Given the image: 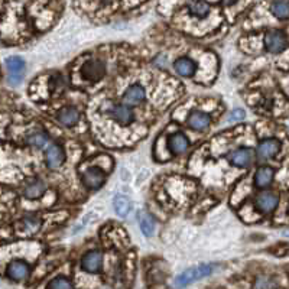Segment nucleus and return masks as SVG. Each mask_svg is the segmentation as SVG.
Returning <instances> with one entry per match:
<instances>
[{
	"mask_svg": "<svg viewBox=\"0 0 289 289\" xmlns=\"http://www.w3.org/2000/svg\"><path fill=\"white\" fill-rule=\"evenodd\" d=\"M26 143L33 148H44L48 143V134L42 130H33L26 136Z\"/></svg>",
	"mask_w": 289,
	"mask_h": 289,
	"instance_id": "412c9836",
	"label": "nucleus"
},
{
	"mask_svg": "<svg viewBox=\"0 0 289 289\" xmlns=\"http://www.w3.org/2000/svg\"><path fill=\"white\" fill-rule=\"evenodd\" d=\"M210 10H211L210 4H208L207 1H204V0H195V1H193V3L190 4V13H191L193 16L198 18V19L207 18L208 13H210Z\"/></svg>",
	"mask_w": 289,
	"mask_h": 289,
	"instance_id": "aec40b11",
	"label": "nucleus"
},
{
	"mask_svg": "<svg viewBox=\"0 0 289 289\" xmlns=\"http://www.w3.org/2000/svg\"><path fill=\"white\" fill-rule=\"evenodd\" d=\"M146 97V93L142 86H130L123 94V103L126 106H137Z\"/></svg>",
	"mask_w": 289,
	"mask_h": 289,
	"instance_id": "ddd939ff",
	"label": "nucleus"
},
{
	"mask_svg": "<svg viewBox=\"0 0 289 289\" xmlns=\"http://www.w3.org/2000/svg\"><path fill=\"white\" fill-rule=\"evenodd\" d=\"M48 289H72L71 282L64 276H58L55 279H52L48 285Z\"/></svg>",
	"mask_w": 289,
	"mask_h": 289,
	"instance_id": "a878e982",
	"label": "nucleus"
},
{
	"mask_svg": "<svg viewBox=\"0 0 289 289\" xmlns=\"http://www.w3.org/2000/svg\"><path fill=\"white\" fill-rule=\"evenodd\" d=\"M101 265H103V255L98 250L87 252L83 256V259H81V267L86 272H89V273H97V272H100Z\"/></svg>",
	"mask_w": 289,
	"mask_h": 289,
	"instance_id": "39448f33",
	"label": "nucleus"
},
{
	"mask_svg": "<svg viewBox=\"0 0 289 289\" xmlns=\"http://www.w3.org/2000/svg\"><path fill=\"white\" fill-rule=\"evenodd\" d=\"M265 46L269 52L272 54H278L282 52L287 46V38L284 35V32L281 31H269L265 36Z\"/></svg>",
	"mask_w": 289,
	"mask_h": 289,
	"instance_id": "20e7f679",
	"label": "nucleus"
},
{
	"mask_svg": "<svg viewBox=\"0 0 289 289\" xmlns=\"http://www.w3.org/2000/svg\"><path fill=\"white\" fill-rule=\"evenodd\" d=\"M81 77H84L89 81H97L100 78L104 77L106 74V64L104 61L98 60V58H93L87 61L83 67H81Z\"/></svg>",
	"mask_w": 289,
	"mask_h": 289,
	"instance_id": "f03ea898",
	"label": "nucleus"
},
{
	"mask_svg": "<svg viewBox=\"0 0 289 289\" xmlns=\"http://www.w3.org/2000/svg\"><path fill=\"white\" fill-rule=\"evenodd\" d=\"M174 68H175L177 74L181 77H193L197 71V64L191 58L182 57L174 63Z\"/></svg>",
	"mask_w": 289,
	"mask_h": 289,
	"instance_id": "2eb2a0df",
	"label": "nucleus"
},
{
	"mask_svg": "<svg viewBox=\"0 0 289 289\" xmlns=\"http://www.w3.org/2000/svg\"><path fill=\"white\" fill-rule=\"evenodd\" d=\"M31 273V266L23 260H12L6 267V276L15 282H22Z\"/></svg>",
	"mask_w": 289,
	"mask_h": 289,
	"instance_id": "7ed1b4c3",
	"label": "nucleus"
},
{
	"mask_svg": "<svg viewBox=\"0 0 289 289\" xmlns=\"http://www.w3.org/2000/svg\"><path fill=\"white\" fill-rule=\"evenodd\" d=\"M275 281L269 276H259L255 282V289H273Z\"/></svg>",
	"mask_w": 289,
	"mask_h": 289,
	"instance_id": "bb28decb",
	"label": "nucleus"
},
{
	"mask_svg": "<svg viewBox=\"0 0 289 289\" xmlns=\"http://www.w3.org/2000/svg\"><path fill=\"white\" fill-rule=\"evenodd\" d=\"M245 117V111L243 110H234L230 116V120H242Z\"/></svg>",
	"mask_w": 289,
	"mask_h": 289,
	"instance_id": "c85d7f7f",
	"label": "nucleus"
},
{
	"mask_svg": "<svg viewBox=\"0 0 289 289\" xmlns=\"http://www.w3.org/2000/svg\"><path fill=\"white\" fill-rule=\"evenodd\" d=\"M272 13L279 19H287L289 18V3L284 1V0L275 1L272 4Z\"/></svg>",
	"mask_w": 289,
	"mask_h": 289,
	"instance_id": "393cba45",
	"label": "nucleus"
},
{
	"mask_svg": "<svg viewBox=\"0 0 289 289\" xmlns=\"http://www.w3.org/2000/svg\"><path fill=\"white\" fill-rule=\"evenodd\" d=\"M272 179H273V169L269 166L259 168L255 175V182L259 188H266L267 185H270Z\"/></svg>",
	"mask_w": 289,
	"mask_h": 289,
	"instance_id": "6ab92c4d",
	"label": "nucleus"
},
{
	"mask_svg": "<svg viewBox=\"0 0 289 289\" xmlns=\"http://www.w3.org/2000/svg\"><path fill=\"white\" fill-rule=\"evenodd\" d=\"M137 220H139L140 228H142V231H143L145 236H152L154 234V231H155V222H154V219L148 213L140 211L139 216H137Z\"/></svg>",
	"mask_w": 289,
	"mask_h": 289,
	"instance_id": "4be33fe9",
	"label": "nucleus"
},
{
	"mask_svg": "<svg viewBox=\"0 0 289 289\" xmlns=\"http://www.w3.org/2000/svg\"><path fill=\"white\" fill-rule=\"evenodd\" d=\"M168 146H169V151L174 154V155H181L184 154L188 148H190V140L188 137L184 133H177L171 134L169 139H168Z\"/></svg>",
	"mask_w": 289,
	"mask_h": 289,
	"instance_id": "f8f14e48",
	"label": "nucleus"
},
{
	"mask_svg": "<svg viewBox=\"0 0 289 289\" xmlns=\"http://www.w3.org/2000/svg\"><path fill=\"white\" fill-rule=\"evenodd\" d=\"M6 67H7L10 74L22 75L23 69H25V61L19 57H10V58L6 60Z\"/></svg>",
	"mask_w": 289,
	"mask_h": 289,
	"instance_id": "b1692460",
	"label": "nucleus"
},
{
	"mask_svg": "<svg viewBox=\"0 0 289 289\" xmlns=\"http://www.w3.org/2000/svg\"><path fill=\"white\" fill-rule=\"evenodd\" d=\"M21 81H22V75H15V74H10L9 75V83L12 86H18Z\"/></svg>",
	"mask_w": 289,
	"mask_h": 289,
	"instance_id": "cd10ccee",
	"label": "nucleus"
},
{
	"mask_svg": "<svg viewBox=\"0 0 289 289\" xmlns=\"http://www.w3.org/2000/svg\"><path fill=\"white\" fill-rule=\"evenodd\" d=\"M187 123L188 126L193 129V130H197V132H202V130H207L210 123H211V119L207 113L204 111H191L188 114V119H187Z\"/></svg>",
	"mask_w": 289,
	"mask_h": 289,
	"instance_id": "6e6552de",
	"label": "nucleus"
},
{
	"mask_svg": "<svg viewBox=\"0 0 289 289\" xmlns=\"http://www.w3.org/2000/svg\"><path fill=\"white\" fill-rule=\"evenodd\" d=\"M278 201H279L278 194H275L272 191H266V193H262L260 195H257L256 207L262 213H270V211H273L276 208Z\"/></svg>",
	"mask_w": 289,
	"mask_h": 289,
	"instance_id": "9b49d317",
	"label": "nucleus"
},
{
	"mask_svg": "<svg viewBox=\"0 0 289 289\" xmlns=\"http://www.w3.org/2000/svg\"><path fill=\"white\" fill-rule=\"evenodd\" d=\"M45 191H46V182L42 179H33L25 187L23 194L29 200H36V198L42 197Z\"/></svg>",
	"mask_w": 289,
	"mask_h": 289,
	"instance_id": "dca6fc26",
	"label": "nucleus"
},
{
	"mask_svg": "<svg viewBox=\"0 0 289 289\" xmlns=\"http://www.w3.org/2000/svg\"><path fill=\"white\" fill-rule=\"evenodd\" d=\"M130 208H132V204H130V200H129L128 197H125V195H117V197L114 198V210H116V213H117L119 216H122V217L128 216L129 211H130Z\"/></svg>",
	"mask_w": 289,
	"mask_h": 289,
	"instance_id": "5701e85b",
	"label": "nucleus"
},
{
	"mask_svg": "<svg viewBox=\"0 0 289 289\" xmlns=\"http://www.w3.org/2000/svg\"><path fill=\"white\" fill-rule=\"evenodd\" d=\"M279 149H281V143L276 139H265L257 146V155L260 159H269L276 155Z\"/></svg>",
	"mask_w": 289,
	"mask_h": 289,
	"instance_id": "4468645a",
	"label": "nucleus"
},
{
	"mask_svg": "<svg viewBox=\"0 0 289 289\" xmlns=\"http://www.w3.org/2000/svg\"><path fill=\"white\" fill-rule=\"evenodd\" d=\"M41 225V220L35 216H28L19 222V233L23 236H29L33 234Z\"/></svg>",
	"mask_w": 289,
	"mask_h": 289,
	"instance_id": "a211bd4d",
	"label": "nucleus"
},
{
	"mask_svg": "<svg viewBox=\"0 0 289 289\" xmlns=\"http://www.w3.org/2000/svg\"><path fill=\"white\" fill-rule=\"evenodd\" d=\"M228 161L237 168H246L253 162V151L249 148L236 149L228 155Z\"/></svg>",
	"mask_w": 289,
	"mask_h": 289,
	"instance_id": "9d476101",
	"label": "nucleus"
},
{
	"mask_svg": "<svg viewBox=\"0 0 289 289\" xmlns=\"http://www.w3.org/2000/svg\"><path fill=\"white\" fill-rule=\"evenodd\" d=\"M106 181V174L98 168H90L83 174V182L89 190L100 188Z\"/></svg>",
	"mask_w": 289,
	"mask_h": 289,
	"instance_id": "1a4fd4ad",
	"label": "nucleus"
},
{
	"mask_svg": "<svg viewBox=\"0 0 289 289\" xmlns=\"http://www.w3.org/2000/svg\"><path fill=\"white\" fill-rule=\"evenodd\" d=\"M216 269H217L216 265H200V266L188 269V270H185L184 273H181L178 278L175 279L174 285H175V288L178 289L185 288V287H188V285L193 284V282H197V281H200L202 278L210 276Z\"/></svg>",
	"mask_w": 289,
	"mask_h": 289,
	"instance_id": "f257e3e1",
	"label": "nucleus"
},
{
	"mask_svg": "<svg viewBox=\"0 0 289 289\" xmlns=\"http://www.w3.org/2000/svg\"><path fill=\"white\" fill-rule=\"evenodd\" d=\"M284 234H285V236H289V231H284Z\"/></svg>",
	"mask_w": 289,
	"mask_h": 289,
	"instance_id": "7c9ffc66",
	"label": "nucleus"
},
{
	"mask_svg": "<svg viewBox=\"0 0 289 289\" xmlns=\"http://www.w3.org/2000/svg\"><path fill=\"white\" fill-rule=\"evenodd\" d=\"M110 117L119 125L122 126H129L133 123L134 114L126 104H116L114 107L110 109Z\"/></svg>",
	"mask_w": 289,
	"mask_h": 289,
	"instance_id": "0eeeda50",
	"label": "nucleus"
},
{
	"mask_svg": "<svg viewBox=\"0 0 289 289\" xmlns=\"http://www.w3.org/2000/svg\"><path fill=\"white\" fill-rule=\"evenodd\" d=\"M45 159H46V165L51 169H57L64 163L65 159V154L64 149L58 145V143H52L48 146L46 152H45Z\"/></svg>",
	"mask_w": 289,
	"mask_h": 289,
	"instance_id": "423d86ee",
	"label": "nucleus"
},
{
	"mask_svg": "<svg viewBox=\"0 0 289 289\" xmlns=\"http://www.w3.org/2000/svg\"><path fill=\"white\" fill-rule=\"evenodd\" d=\"M57 117H58V122L63 123L64 126H74L80 120V111L77 110L75 107L68 106V107L61 109Z\"/></svg>",
	"mask_w": 289,
	"mask_h": 289,
	"instance_id": "f3484780",
	"label": "nucleus"
},
{
	"mask_svg": "<svg viewBox=\"0 0 289 289\" xmlns=\"http://www.w3.org/2000/svg\"><path fill=\"white\" fill-rule=\"evenodd\" d=\"M236 1H237V0H223L224 4H234Z\"/></svg>",
	"mask_w": 289,
	"mask_h": 289,
	"instance_id": "c756f323",
	"label": "nucleus"
}]
</instances>
